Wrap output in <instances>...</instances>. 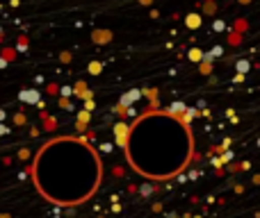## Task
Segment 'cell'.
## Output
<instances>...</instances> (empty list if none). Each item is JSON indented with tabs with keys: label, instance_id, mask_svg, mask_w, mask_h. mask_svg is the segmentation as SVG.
<instances>
[{
	"label": "cell",
	"instance_id": "cell-1",
	"mask_svg": "<svg viewBox=\"0 0 260 218\" xmlns=\"http://www.w3.org/2000/svg\"><path fill=\"white\" fill-rule=\"evenodd\" d=\"M37 193L55 207H78L96 196L103 182V161L89 141L55 137L37 150L30 164Z\"/></svg>",
	"mask_w": 260,
	"mask_h": 218
},
{
	"label": "cell",
	"instance_id": "cell-2",
	"mask_svg": "<svg viewBox=\"0 0 260 218\" xmlns=\"http://www.w3.org/2000/svg\"><path fill=\"white\" fill-rule=\"evenodd\" d=\"M123 152L130 168L153 182L180 175L194 157L192 129L169 111H146L128 127Z\"/></svg>",
	"mask_w": 260,
	"mask_h": 218
}]
</instances>
